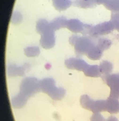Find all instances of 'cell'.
I'll return each instance as SVG.
<instances>
[{"label": "cell", "instance_id": "obj_1", "mask_svg": "<svg viewBox=\"0 0 119 121\" xmlns=\"http://www.w3.org/2000/svg\"><path fill=\"white\" fill-rule=\"evenodd\" d=\"M40 91L48 94L55 100L62 99L65 95L66 91L62 88H57L55 86V82L53 79L47 78L39 81Z\"/></svg>", "mask_w": 119, "mask_h": 121}, {"label": "cell", "instance_id": "obj_2", "mask_svg": "<svg viewBox=\"0 0 119 121\" xmlns=\"http://www.w3.org/2000/svg\"><path fill=\"white\" fill-rule=\"evenodd\" d=\"M80 102L83 108L91 111L94 113L106 111V100L94 101L88 95H83L81 97Z\"/></svg>", "mask_w": 119, "mask_h": 121}, {"label": "cell", "instance_id": "obj_3", "mask_svg": "<svg viewBox=\"0 0 119 121\" xmlns=\"http://www.w3.org/2000/svg\"><path fill=\"white\" fill-rule=\"evenodd\" d=\"M95 45H96L95 42L91 37L77 36L73 46L75 47L77 55L80 56L83 55H86L88 51Z\"/></svg>", "mask_w": 119, "mask_h": 121}, {"label": "cell", "instance_id": "obj_4", "mask_svg": "<svg viewBox=\"0 0 119 121\" xmlns=\"http://www.w3.org/2000/svg\"><path fill=\"white\" fill-rule=\"evenodd\" d=\"M20 93L29 98L40 91L39 81L35 78L28 77L24 79L21 83Z\"/></svg>", "mask_w": 119, "mask_h": 121}, {"label": "cell", "instance_id": "obj_5", "mask_svg": "<svg viewBox=\"0 0 119 121\" xmlns=\"http://www.w3.org/2000/svg\"><path fill=\"white\" fill-rule=\"evenodd\" d=\"M113 22L110 20L109 22H103L95 26H91L88 34L93 37L108 34L115 29Z\"/></svg>", "mask_w": 119, "mask_h": 121}, {"label": "cell", "instance_id": "obj_6", "mask_svg": "<svg viewBox=\"0 0 119 121\" xmlns=\"http://www.w3.org/2000/svg\"><path fill=\"white\" fill-rule=\"evenodd\" d=\"M103 81L110 88L109 97L119 99V73L109 74L102 76Z\"/></svg>", "mask_w": 119, "mask_h": 121}, {"label": "cell", "instance_id": "obj_7", "mask_svg": "<svg viewBox=\"0 0 119 121\" xmlns=\"http://www.w3.org/2000/svg\"><path fill=\"white\" fill-rule=\"evenodd\" d=\"M65 64L69 69H76L83 72L89 66V65L84 60L77 58H72L66 60Z\"/></svg>", "mask_w": 119, "mask_h": 121}, {"label": "cell", "instance_id": "obj_8", "mask_svg": "<svg viewBox=\"0 0 119 121\" xmlns=\"http://www.w3.org/2000/svg\"><path fill=\"white\" fill-rule=\"evenodd\" d=\"M40 42L44 49H50L53 47L56 42L55 31L50 29L42 34Z\"/></svg>", "mask_w": 119, "mask_h": 121}, {"label": "cell", "instance_id": "obj_9", "mask_svg": "<svg viewBox=\"0 0 119 121\" xmlns=\"http://www.w3.org/2000/svg\"><path fill=\"white\" fill-rule=\"evenodd\" d=\"M66 28L73 32L81 33L83 34L85 28V24H83L79 20L71 19L68 20Z\"/></svg>", "mask_w": 119, "mask_h": 121}, {"label": "cell", "instance_id": "obj_10", "mask_svg": "<svg viewBox=\"0 0 119 121\" xmlns=\"http://www.w3.org/2000/svg\"><path fill=\"white\" fill-rule=\"evenodd\" d=\"M106 111L111 114H116L119 112L118 99L109 97L106 100Z\"/></svg>", "mask_w": 119, "mask_h": 121}, {"label": "cell", "instance_id": "obj_11", "mask_svg": "<svg viewBox=\"0 0 119 121\" xmlns=\"http://www.w3.org/2000/svg\"><path fill=\"white\" fill-rule=\"evenodd\" d=\"M67 21L68 20L64 17H59L49 23L50 27L54 31L62 28H66Z\"/></svg>", "mask_w": 119, "mask_h": 121}, {"label": "cell", "instance_id": "obj_12", "mask_svg": "<svg viewBox=\"0 0 119 121\" xmlns=\"http://www.w3.org/2000/svg\"><path fill=\"white\" fill-rule=\"evenodd\" d=\"M103 51L97 45L92 47L87 53V56L92 60H99L103 55Z\"/></svg>", "mask_w": 119, "mask_h": 121}, {"label": "cell", "instance_id": "obj_13", "mask_svg": "<svg viewBox=\"0 0 119 121\" xmlns=\"http://www.w3.org/2000/svg\"><path fill=\"white\" fill-rule=\"evenodd\" d=\"M53 5L56 10L59 11H65L72 4L70 0H52Z\"/></svg>", "mask_w": 119, "mask_h": 121}, {"label": "cell", "instance_id": "obj_14", "mask_svg": "<svg viewBox=\"0 0 119 121\" xmlns=\"http://www.w3.org/2000/svg\"><path fill=\"white\" fill-rule=\"evenodd\" d=\"M85 75L88 77H101L102 74L100 70L99 66L97 65H89L85 71L83 72Z\"/></svg>", "mask_w": 119, "mask_h": 121}, {"label": "cell", "instance_id": "obj_15", "mask_svg": "<svg viewBox=\"0 0 119 121\" xmlns=\"http://www.w3.org/2000/svg\"><path fill=\"white\" fill-rule=\"evenodd\" d=\"M28 99L27 97L20 93L12 99L13 106L16 108H21L26 104Z\"/></svg>", "mask_w": 119, "mask_h": 121}, {"label": "cell", "instance_id": "obj_16", "mask_svg": "<svg viewBox=\"0 0 119 121\" xmlns=\"http://www.w3.org/2000/svg\"><path fill=\"white\" fill-rule=\"evenodd\" d=\"M73 5L82 8H90L97 5L93 0H75L72 3Z\"/></svg>", "mask_w": 119, "mask_h": 121}, {"label": "cell", "instance_id": "obj_17", "mask_svg": "<svg viewBox=\"0 0 119 121\" xmlns=\"http://www.w3.org/2000/svg\"><path fill=\"white\" fill-rule=\"evenodd\" d=\"M99 67L102 76L110 74L113 70V65L112 63L108 61H103L101 63Z\"/></svg>", "mask_w": 119, "mask_h": 121}, {"label": "cell", "instance_id": "obj_18", "mask_svg": "<svg viewBox=\"0 0 119 121\" xmlns=\"http://www.w3.org/2000/svg\"><path fill=\"white\" fill-rule=\"evenodd\" d=\"M50 29H51V28L50 27L49 23L46 20L40 19L37 22L36 30L38 33L41 35Z\"/></svg>", "mask_w": 119, "mask_h": 121}, {"label": "cell", "instance_id": "obj_19", "mask_svg": "<svg viewBox=\"0 0 119 121\" xmlns=\"http://www.w3.org/2000/svg\"><path fill=\"white\" fill-rule=\"evenodd\" d=\"M103 5L112 12H119V0H106Z\"/></svg>", "mask_w": 119, "mask_h": 121}, {"label": "cell", "instance_id": "obj_20", "mask_svg": "<svg viewBox=\"0 0 119 121\" xmlns=\"http://www.w3.org/2000/svg\"><path fill=\"white\" fill-rule=\"evenodd\" d=\"M23 67H18L15 65H12L8 68V73L10 76H22L24 73Z\"/></svg>", "mask_w": 119, "mask_h": 121}, {"label": "cell", "instance_id": "obj_21", "mask_svg": "<svg viewBox=\"0 0 119 121\" xmlns=\"http://www.w3.org/2000/svg\"><path fill=\"white\" fill-rule=\"evenodd\" d=\"M112 44L111 41L107 39H99L97 41V46L103 51L108 50Z\"/></svg>", "mask_w": 119, "mask_h": 121}, {"label": "cell", "instance_id": "obj_22", "mask_svg": "<svg viewBox=\"0 0 119 121\" xmlns=\"http://www.w3.org/2000/svg\"><path fill=\"white\" fill-rule=\"evenodd\" d=\"M40 50L38 47H28L24 49L25 55L28 57H34L39 55Z\"/></svg>", "mask_w": 119, "mask_h": 121}, {"label": "cell", "instance_id": "obj_23", "mask_svg": "<svg viewBox=\"0 0 119 121\" xmlns=\"http://www.w3.org/2000/svg\"><path fill=\"white\" fill-rule=\"evenodd\" d=\"M111 20L113 23L115 29L119 32V12H112Z\"/></svg>", "mask_w": 119, "mask_h": 121}, {"label": "cell", "instance_id": "obj_24", "mask_svg": "<svg viewBox=\"0 0 119 121\" xmlns=\"http://www.w3.org/2000/svg\"><path fill=\"white\" fill-rule=\"evenodd\" d=\"M22 20L21 15L18 12H14L11 18V22L14 24H19L21 22Z\"/></svg>", "mask_w": 119, "mask_h": 121}, {"label": "cell", "instance_id": "obj_25", "mask_svg": "<svg viewBox=\"0 0 119 121\" xmlns=\"http://www.w3.org/2000/svg\"><path fill=\"white\" fill-rule=\"evenodd\" d=\"M90 121H106V120L99 113H95L91 117Z\"/></svg>", "mask_w": 119, "mask_h": 121}, {"label": "cell", "instance_id": "obj_26", "mask_svg": "<svg viewBox=\"0 0 119 121\" xmlns=\"http://www.w3.org/2000/svg\"><path fill=\"white\" fill-rule=\"evenodd\" d=\"M95 3L97 5H101L105 3V2L106 1V0H93Z\"/></svg>", "mask_w": 119, "mask_h": 121}, {"label": "cell", "instance_id": "obj_27", "mask_svg": "<svg viewBox=\"0 0 119 121\" xmlns=\"http://www.w3.org/2000/svg\"><path fill=\"white\" fill-rule=\"evenodd\" d=\"M106 121H118V120L114 116H111Z\"/></svg>", "mask_w": 119, "mask_h": 121}]
</instances>
